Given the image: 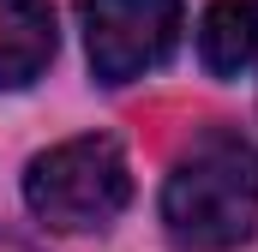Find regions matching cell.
I'll use <instances>...</instances> for the list:
<instances>
[{
  "label": "cell",
  "instance_id": "cell-1",
  "mask_svg": "<svg viewBox=\"0 0 258 252\" xmlns=\"http://www.w3.org/2000/svg\"><path fill=\"white\" fill-rule=\"evenodd\" d=\"M162 228L174 252H234L258 234V144L228 126L198 132L162 180Z\"/></svg>",
  "mask_w": 258,
  "mask_h": 252
},
{
  "label": "cell",
  "instance_id": "cell-2",
  "mask_svg": "<svg viewBox=\"0 0 258 252\" xmlns=\"http://www.w3.org/2000/svg\"><path fill=\"white\" fill-rule=\"evenodd\" d=\"M24 204L48 222V228H108L132 204V168L126 150L102 132L90 138H66L54 150L30 156L24 168Z\"/></svg>",
  "mask_w": 258,
  "mask_h": 252
},
{
  "label": "cell",
  "instance_id": "cell-3",
  "mask_svg": "<svg viewBox=\"0 0 258 252\" xmlns=\"http://www.w3.org/2000/svg\"><path fill=\"white\" fill-rule=\"evenodd\" d=\"M180 0H78L84 60L96 84H132L174 54L180 42Z\"/></svg>",
  "mask_w": 258,
  "mask_h": 252
},
{
  "label": "cell",
  "instance_id": "cell-4",
  "mask_svg": "<svg viewBox=\"0 0 258 252\" xmlns=\"http://www.w3.org/2000/svg\"><path fill=\"white\" fill-rule=\"evenodd\" d=\"M54 6L48 0H0V90L36 84L54 60Z\"/></svg>",
  "mask_w": 258,
  "mask_h": 252
},
{
  "label": "cell",
  "instance_id": "cell-5",
  "mask_svg": "<svg viewBox=\"0 0 258 252\" xmlns=\"http://www.w3.org/2000/svg\"><path fill=\"white\" fill-rule=\"evenodd\" d=\"M198 60L216 78H240L258 66V0H210L198 18Z\"/></svg>",
  "mask_w": 258,
  "mask_h": 252
},
{
  "label": "cell",
  "instance_id": "cell-6",
  "mask_svg": "<svg viewBox=\"0 0 258 252\" xmlns=\"http://www.w3.org/2000/svg\"><path fill=\"white\" fill-rule=\"evenodd\" d=\"M0 252H36L24 234H12V228H0Z\"/></svg>",
  "mask_w": 258,
  "mask_h": 252
}]
</instances>
